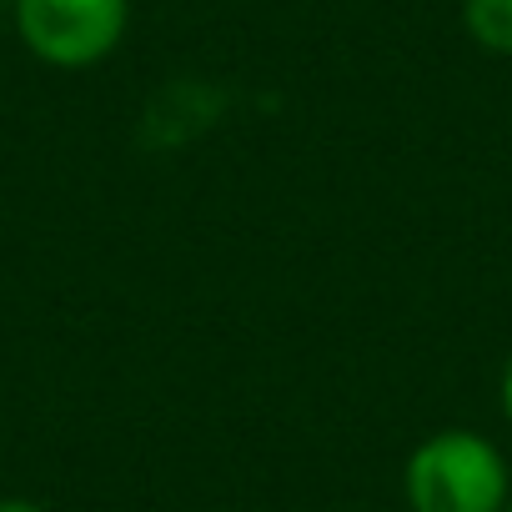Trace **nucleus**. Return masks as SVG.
Returning <instances> with one entry per match:
<instances>
[{
  "instance_id": "nucleus-1",
  "label": "nucleus",
  "mask_w": 512,
  "mask_h": 512,
  "mask_svg": "<svg viewBox=\"0 0 512 512\" xmlns=\"http://www.w3.org/2000/svg\"><path fill=\"white\" fill-rule=\"evenodd\" d=\"M407 512H507L512 467L502 447L472 427L427 432L402 462Z\"/></svg>"
},
{
  "instance_id": "nucleus-2",
  "label": "nucleus",
  "mask_w": 512,
  "mask_h": 512,
  "mask_svg": "<svg viewBox=\"0 0 512 512\" xmlns=\"http://www.w3.org/2000/svg\"><path fill=\"white\" fill-rule=\"evenodd\" d=\"M11 26L31 61L51 71H96L131 31V0H11Z\"/></svg>"
},
{
  "instance_id": "nucleus-3",
  "label": "nucleus",
  "mask_w": 512,
  "mask_h": 512,
  "mask_svg": "<svg viewBox=\"0 0 512 512\" xmlns=\"http://www.w3.org/2000/svg\"><path fill=\"white\" fill-rule=\"evenodd\" d=\"M457 16L477 51L512 61V0H457Z\"/></svg>"
},
{
  "instance_id": "nucleus-4",
  "label": "nucleus",
  "mask_w": 512,
  "mask_h": 512,
  "mask_svg": "<svg viewBox=\"0 0 512 512\" xmlns=\"http://www.w3.org/2000/svg\"><path fill=\"white\" fill-rule=\"evenodd\" d=\"M497 412H502V422L512 427V352H507V362H502V372H497Z\"/></svg>"
},
{
  "instance_id": "nucleus-5",
  "label": "nucleus",
  "mask_w": 512,
  "mask_h": 512,
  "mask_svg": "<svg viewBox=\"0 0 512 512\" xmlns=\"http://www.w3.org/2000/svg\"><path fill=\"white\" fill-rule=\"evenodd\" d=\"M0 512H51V507H46V502H36V497L6 492V497H0Z\"/></svg>"
},
{
  "instance_id": "nucleus-6",
  "label": "nucleus",
  "mask_w": 512,
  "mask_h": 512,
  "mask_svg": "<svg viewBox=\"0 0 512 512\" xmlns=\"http://www.w3.org/2000/svg\"><path fill=\"white\" fill-rule=\"evenodd\" d=\"M507 512H512V502H507Z\"/></svg>"
}]
</instances>
